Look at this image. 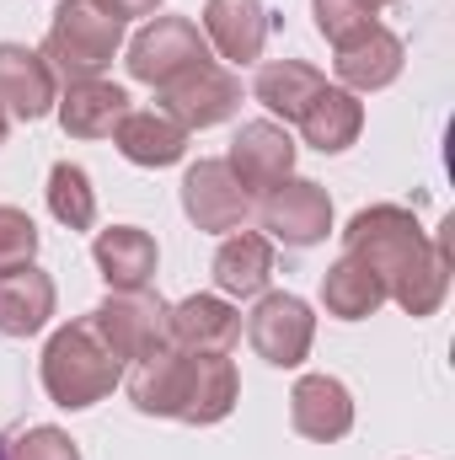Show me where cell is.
I'll return each instance as SVG.
<instances>
[{"mask_svg": "<svg viewBox=\"0 0 455 460\" xmlns=\"http://www.w3.org/2000/svg\"><path fill=\"white\" fill-rule=\"evenodd\" d=\"M380 5H386V0H380Z\"/></svg>", "mask_w": 455, "mask_h": 460, "instance_id": "obj_31", "label": "cell"}, {"mask_svg": "<svg viewBox=\"0 0 455 460\" xmlns=\"http://www.w3.org/2000/svg\"><path fill=\"white\" fill-rule=\"evenodd\" d=\"M92 327L103 332V343L113 348L123 364L166 348V300L156 289H113L97 311H92Z\"/></svg>", "mask_w": 455, "mask_h": 460, "instance_id": "obj_7", "label": "cell"}, {"mask_svg": "<svg viewBox=\"0 0 455 460\" xmlns=\"http://www.w3.org/2000/svg\"><path fill=\"white\" fill-rule=\"evenodd\" d=\"M54 279L43 268H16L0 273V338H38L54 316Z\"/></svg>", "mask_w": 455, "mask_h": 460, "instance_id": "obj_22", "label": "cell"}, {"mask_svg": "<svg viewBox=\"0 0 455 460\" xmlns=\"http://www.w3.org/2000/svg\"><path fill=\"white\" fill-rule=\"evenodd\" d=\"M183 215L210 235H230L246 226L252 199L241 193V182L230 177L226 161H193L183 172Z\"/></svg>", "mask_w": 455, "mask_h": 460, "instance_id": "obj_10", "label": "cell"}, {"mask_svg": "<svg viewBox=\"0 0 455 460\" xmlns=\"http://www.w3.org/2000/svg\"><path fill=\"white\" fill-rule=\"evenodd\" d=\"M38 257V226L16 204H0V273H16Z\"/></svg>", "mask_w": 455, "mask_h": 460, "instance_id": "obj_29", "label": "cell"}, {"mask_svg": "<svg viewBox=\"0 0 455 460\" xmlns=\"http://www.w3.org/2000/svg\"><path fill=\"white\" fill-rule=\"evenodd\" d=\"M92 257H97V268H103L108 289H150L156 262H161L156 235H150V230H139V226H108V230H97Z\"/></svg>", "mask_w": 455, "mask_h": 460, "instance_id": "obj_21", "label": "cell"}, {"mask_svg": "<svg viewBox=\"0 0 455 460\" xmlns=\"http://www.w3.org/2000/svg\"><path fill=\"white\" fill-rule=\"evenodd\" d=\"M54 113H59V128L70 139H113V128L129 113V92L103 81V75L97 81H76V86L59 92Z\"/></svg>", "mask_w": 455, "mask_h": 460, "instance_id": "obj_18", "label": "cell"}, {"mask_svg": "<svg viewBox=\"0 0 455 460\" xmlns=\"http://www.w3.org/2000/svg\"><path fill=\"white\" fill-rule=\"evenodd\" d=\"M188 369H193V353H183V348H172V343L145 353V358H134L129 375H123L129 402L145 418H177L183 396H188Z\"/></svg>", "mask_w": 455, "mask_h": 460, "instance_id": "obj_14", "label": "cell"}, {"mask_svg": "<svg viewBox=\"0 0 455 460\" xmlns=\"http://www.w3.org/2000/svg\"><path fill=\"white\" fill-rule=\"evenodd\" d=\"M210 54H220L230 65H252L273 32V16L263 0H204V27Z\"/></svg>", "mask_w": 455, "mask_h": 460, "instance_id": "obj_16", "label": "cell"}, {"mask_svg": "<svg viewBox=\"0 0 455 460\" xmlns=\"http://www.w3.org/2000/svg\"><path fill=\"white\" fill-rule=\"evenodd\" d=\"M54 102H59V81L49 59L27 43H0V113L38 123L54 113Z\"/></svg>", "mask_w": 455, "mask_h": 460, "instance_id": "obj_11", "label": "cell"}, {"mask_svg": "<svg viewBox=\"0 0 455 460\" xmlns=\"http://www.w3.org/2000/svg\"><path fill=\"white\" fill-rule=\"evenodd\" d=\"M322 86H327V75H322L317 65L268 59V65L257 70V81H252V97H257L273 118H284V128H290V123H300V113L311 108V97H317Z\"/></svg>", "mask_w": 455, "mask_h": 460, "instance_id": "obj_23", "label": "cell"}, {"mask_svg": "<svg viewBox=\"0 0 455 460\" xmlns=\"http://www.w3.org/2000/svg\"><path fill=\"white\" fill-rule=\"evenodd\" d=\"M402 65H407V49H402V38L391 32V27H364V32H353L348 43H338V59H333V70H338V86L343 92H386L397 75H402Z\"/></svg>", "mask_w": 455, "mask_h": 460, "instance_id": "obj_12", "label": "cell"}, {"mask_svg": "<svg viewBox=\"0 0 455 460\" xmlns=\"http://www.w3.org/2000/svg\"><path fill=\"white\" fill-rule=\"evenodd\" d=\"M241 402V375L226 353H193V369H188V396H183V412L177 423H193V429H210V423H226Z\"/></svg>", "mask_w": 455, "mask_h": 460, "instance_id": "obj_19", "label": "cell"}, {"mask_svg": "<svg viewBox=\"0 0 455 460\" xmlns=\"http://www.w3.org/2000/svg\"><path fill=\"white\" fill-rule=\"evenodd\" d=\"M38 375H43V391H49L54 407L81 412V407H97L103 396H113V385L123 380V358L103 343L92 316H81V322H65L49 338Z\"/></svg>", "mask_w": 455, "mask_h": 460, "instance_id": "obj_2", "label": "cell"}, {"mask_svg": "<svg viewBox=\"0 0 455 460\" xmlns=\"http://www.w3.org/2000/svg\"><path fill=\"white\" fill-rule=\"evenodd\" d=\"M156 102H161L166 118H177L188 134L193 128H215V123L236 118V108H241V75H230L226 65L204 59V65L172 75L166 86H156Z\"/></svg>", "mask_w": 455, "mask_h": 460, "instance_id": "obj_6", "label": "cell"}, {"mask_svg": "<svg viewBox=\"0 0 455 460\" xmlns=\"http://www.w3.org/2000/svg\"><path fill=\"white\" fill-rule=\"evenodd\" d=\"M118 49H123V22L97 11L92 0H65L43 32V59H49L54 81H65V86L97 81L113 65Z\"/></svg>", "mask_w": 455, "mask_h": 460, "instance_id": "obj_3", "label": "cell"}, {"mask_svg": "<svg viewBox=\"0 0 455 460\" xmlns=\"http://www.w3.org/2000/svg\"><path fill=\"white\" fill-rule=\"evenodd\" d=\"M246 343L257 348V358H268L273 369H295L306 364V353L317 343V316L300 295L290 289H263L252 316H246Z\"/></svg>", "mask_w": 455, "mask_h": 460, "instance_id": "obj_5", "label": "cell"}, {"mask_svg": "<svg viewBox=\"0 0 455 460\" xmlns=\"http://www.w3.org/2000/svg\"><path fill=\"white\" fill-rule=\"evenodd\" d=\"M113 145L123 161L134 166H177L188 155V128L177 118H166L161 108H129L123 123L113 128Z\"/></svg>", "mask_w": 455, "mask_h": 460, "instance_id": "obj_17", "label": "cell"}, {"mask_svg": "<svg viewBox=\"0 0 455 460\" xmlns=\"http://www.w3.org/2000/svg\"><path fill=\"white\" fill-rule=\"evenodd\" d=\"M343 257L364 262L407 316H434L451 295V241L424 235L418 215L402 204L359 209L343 230Z\"/></svg>", "mask_w": 455, "mask_h": 460, "instance_id": "obj_1", "label": "cell"}, {"mask_svg": "<svg viewBox=\"0 0 455 460\" xmlns=\"http://www.w3.org/2000/svg\"><path fill=\"white\" fill-rule=\"evenodd\" d=\"M257 220L268 230V241H284V246H317L327 241L333 230V199L322 182L311 177H284L279 188H268L257 199Z\"/></svg>", "mask_w": 455, "mask_h": 460, "instance_id": "obj_8", "label": "cell"}, {"mask_svg": "<svg viewBox=\"0 0 455 460\" xmlns=\"http://www.w3.org/2000/svg\"><path fill=\"white\" fill-rule=\"evenodd\" d=\"M273 279V241L263 230H230L215 252V284L226 300H257Z\"/></svg>", "mask_w": 455, "mask_h": 460, "instance_id": "obj_20", "label": "cell"}, {"mask_svg": "<svg viewBox=\"0 0 455 460\" xmlns=\"http://www.w3.org/2000/svg\"><path fill=\"white\" fill-rule=\"evenodd\" d=\"M204 59H215V54H210V38L199 32V22H188V16H150L129 38V59L123 65H129L134 81L166 86L172 75H183V70H193Z\"/></svg>", "mask_w": 455, "mask_h": 460, "instance_id": "obj_4", "label": "cell"}, {"mask_svg": "<svg viewBox=\"0 0 455 460\" xmlns=\"http://www.w3.org/2000/svg\"><path fill=\"white\" fill-rule=\"evenodd\" d=\"M311 16H317V32L338 49V43H348L353 32L375 27L380 0H311Z\"/></svg>", "mask_w": 455, "mask_h": 460, "instance_id": "obj_28", "label": "cell"}, {"mask_svg": "<svg viewBox=\"0 0 455 460\" xmlns=\"http://www.w3.org/2000/svg\"><path fill=\"white\" fill-rule=\"evenodd\" d=\"M0 460H81V445L54 423H27L0 434Z\"/></svg>", "mask_w": 455, "mask_h": 460, "instance_id": "obj_27", "label": "cell"}, {"mask_svg": "<svg viewBox=\"0 0 455 460\" xmlns=\"http://www.w3.org/2000/svg\"><path fill=\"white\" fill-rule=\"evenodd\" d=\"M290 423L300 439L333 445L353 429V396L338 375H300L290 391Z\"/></svg>", "mask_w": 455, "mask_h": 460, "instance_id": "obj_15", "label": "cell"}, {"mask_svg": "<svg viewBox=\"0 0 455 460\" xmlns=\"http://www.w3.org/2000/svg\"><path fill=\"white\" fill-rule=\"evenodd\" d=\"M97 11H108L113 22H129V16H156L161 0H92Z\"/></svg>", "mask_w": 455, "mask_h": 460, "instance_id": "obj_30", "label": "cell"}, {"mask_svg": "<svg viewBox=\"0 0 455 460\" xmlns=\"http://www.w3.org/2000/svg\"><path fill=\"white\" fill-rule=\"evenodd\" d=\"M226 166H230V177L241 182L246 199H263L268 188H279L284 177H295V139H290V128L279 118H252L230 139Z\"/></svg>", "mask_w": 455, "mask_h": 460, "instance_id": "obj_9", "label": "cell"}, {"mask_svg": "<svg viewBox=\"0 0 455 460\" xmlns=\"http://www.w3.org/2000/svg\"><path fill=\"white\" fill-rule=\"evenodd\" d=\"M49 215L65 230H92L97 226V188H92L86 166L59 161V166L49 172Z\"/></svg>", "mask_w": 455, "mask_h": 460, "instance_id": "obj_26", "label": "cell"}, {"mask_svg": "<svg viewBox=\"0 0 455 460\" xmlns=\"http://www.w3.org/2000/svg\"><path fill=\"white\" fill-rule=\"evenodd\" d=\"M322 305H327V316H338V322H364V316H375V311L386 305V284H380L364 262L338 257V262L322 273Z\"/></svg>", "mask_w": 455, "mask_h": 460, "instance_id": "obj_25", "label": "cell"}, {"mask_svg": "<svg viewBox=\"0 0 455 460\" xmlns=\"http://www.w3.org/2000/svg\"><path fill=\"white\" fill-rule=\"evenodd\" d=\"M166 338L183 353H230L241 338V311L226 295H188L166 305Z\"/></svg>", "mask_w": 455, "mask_h": 460, "instance_id": "obj_13", "label": "cell"}, {"mask_svg": "<svg viewBox=\"0 0 455 460\" xmlns=\"http://www.w3.org/2000/svg\"><path fill=\"white\" fill-rule=\"evenodd\" d=\"M300 134H306L311 150L338 155V150H348L364 134V102L353 92H343V86H322L311 97V108L300 113Z\"/></svg>", "mask_w": 455, "mask_h": 460, "instance_id": "obj_24", "label": "cell"}]
</instances>
